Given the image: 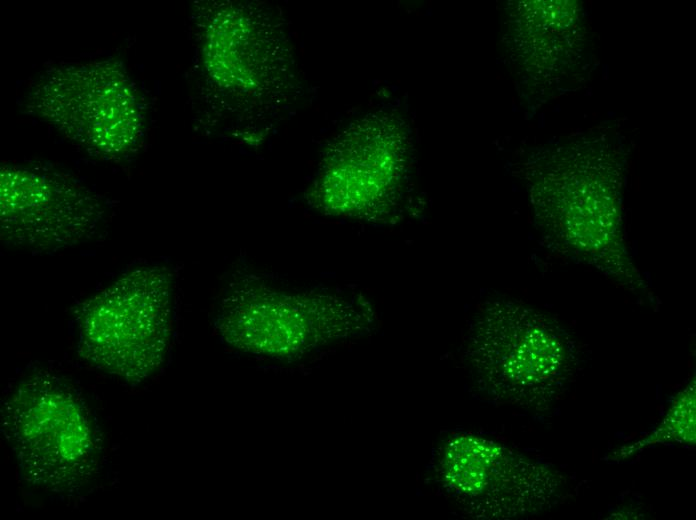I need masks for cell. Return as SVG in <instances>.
<instances>
[{"label": "cell", "mask_w": 696, "mask_h": 520, "mask_svg": "<svg viewBox=\"0 0 696 520\" xmlns=\"http://www.w3.org/2000/svg\"><path fill=\"white\" fill-rule=\"evenodd\" d=\"M401 165L398 153L379 143L338 147L325 159L309 198L333 215L378 214L393 194Z\"/></svg>", "instance_id": "cell-9"}, {"label": "cell", "mask_w": 696, "mask_h": 520, "mask_svg": "<svg viewBox=\"0 0 696 520\" xmlns=\"http://www.w3.org/2000/svg\"><path fill=\"white\" fill-rule=\"evenodd\" d=\"M3 414L6 437L30 481L65 489L92 470L96 441L91 421L57 380L38 376L18 384Z\"/></svg>", "instance_id": "cell-6"}, {"label": "cell", "mask_w": 696, "mask_h": 520, "mask_svg": "<svg viewBox=\"0 0 696 520\" xmlns=\"http://www.w3.org/2000/svg\"><path fill=\"white\" fill-rule=\"evenodd\" d=\"M576 169L571 166L554 179V200L543 219L548 245L627 288L643 290L645 282L624 241L617 188L602 172Z\"/></svg>", "instance_id": "cell-8"}, {"label": "cell", "mask_w": 696, "mask_h": 520, "mask_svg": "<svg viewBox=\"0 0 696 520\" xmlns=\"http://www.w3.org/2000/svg\"><path fill=\"white\" fill-rule=\"evenodd\" d=\"M172 274L166 267L131 270L83 303L78 348L97 368L141 381L163 363L171 334Z\"/></svg>", "instance_id": "cell-4"}, {"label": "cell", "mask_w": 696, "mask_h": 520, "mask_svg": "<svg viewBox=\"0 0 696 520\" xmlns=\"http://www.w3.org/2000/svg\"><path fill=\"white\" fill-rule=\"evenodd\" d=\"M105 208L89 188L42 166L6 164L0 170L1 240L35 252H54L93 240Z\"/></svg>", "instance_id": "cell-7"}, {"label": "cell", "mask_w": 696, "mask_h": 520, "mask_svg": "<svg viewBox=\"0 0 696 520\" xmlns=\"http://www.w3.org/2000/svg\"><path fill=\"white\" fill-rule=\"evenodd\" d=\"M371 304L356 296L286 290L253 274L228 284L215 320L225 343L244 353L295 359L329 344L369 333Z\"/></svg>", "instance_id": "cell-2"}, {"label": "cell", "mask_w": 696, "mask_h": 520, "mask_svg": "<svg viewBox=\"0 0 696 520\" xmlns=\"http://www.w3.org/2000/svg\"><path fill=\"white\" fill-rule=\"evenodd\" d=\"M695 444V379L677 394L660 424L645 438L621 447L616 460L626 459L656 444Z\"/></svg>", "instance_id": "cell-10"}, {"label": "cell", "mask_w": 696, "mask_h": 520, "mask_svg": "<svg viewBox=\"0 0 696 520\" xmlns=\"http://www.w3.org/2000/svg\"><path fill=\"white\" fill-rule=\"evenodd\" d=\"M27 107L102 158L128 156L142 138L144 120L136 90L115 60L53 67L31 89Z\"/></svg>", "instance_id": "cell-5"}, {"label": "cell", "mask_w": 696, "mask_h": 520, "mask_svg": "<svg viewBox=\"0 0 696 520\" xmlns=\"http://www.w3.org/2000/svg\"><path fill=\"white\" fill-rule=\"evenodd\" d=\"M428 470L436 491L471 519L538 515L563 503L569 492L568 477L556 468L467 432L443 439Z\"/></svg>", "instance_id": "cell-3"}, {"label": "cell", "mask_w": 696, "mask_h": 520, "mask_svg": "<svg viewBox=\"0 0 696 520\" xmlns=\"http://www.w3.org/2000/svg\"><path fill=\"white\" fill-rule=\"evenodd\" d=\"M464 358L477 396L531 412L550 410L578 366L575 341L555 319L506 299L477 309Z\"/></svg>", "instance_id": "cell-1"}]
</instances>
